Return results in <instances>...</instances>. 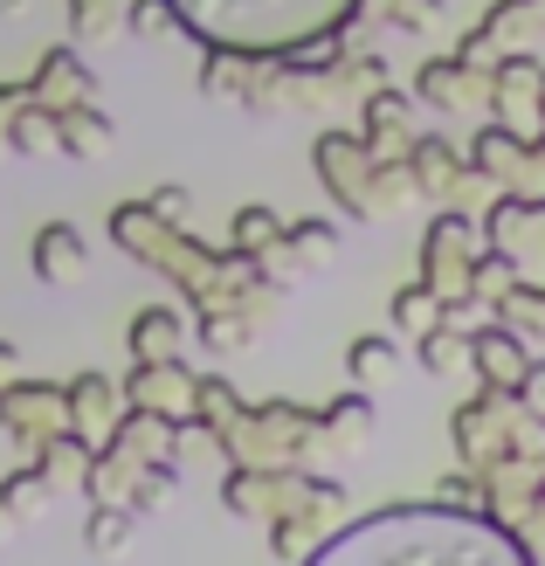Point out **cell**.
Instances as JSON below:
<instances>
[{
  "instance_id": "cell-7",
  "label": "cell",
  "mask_w": 545,
  "mask_h": 566,
  "mask_svg": "<svg viewBox=\"0 0 545 566\" xmlns=\"http://www.w3.org/2000/svg\"><path fill=\"white\" fill-rule=\"evenodd\" d=\"M193 387L200 374H187V359H132L125 374V401L132 408H159V415H193Z\"/></svg>"
},
{
  "instance_id": "cell-17",
  "label": "cell",
  "mask_w": 545,
  "mask_h": 566,
  "mask_svg": "<svg viewBox=\"0 0 545 566\" xmlns=\"http://www.w3.org/2000/svg\"><path fill=\"white\" fill-rule=\"evenodd\" d=\"M242 415H249V401H242L235 387H228L221 374H200V387H193V429H200V436H214V442H221Z\"/></svg>"
},
{
  "instance_id": "cell-30",
  "label": "cell",
  "mask_w": 545,
  "mask_h": 566,
  "mask_svg": "<svg viewBox=\"0 0 545 566\" xmlns=\"http://www.w3.org/2000/svg\"><path fill=\"white\" fill-rule=\"evenodd\" d=\"M28 104V83H0V153H14L8 146V132H14V111Z\"/></svg>"
},
{
  "instance_id": "cell-14",
  "label": "cell",
  "mask_w": 545,
  "mask_h": 566,
  "mask_svg": "<svg viewBox=\"0 0 545 566\" xmlns=\"http://www.w3.org/2000/svg\"><path fill=\"white\" fill-rule=\"evenodd\" d=\"M325 532H332L325 504H291V512H276V525H270V553L276 559H311L325 546Z\"/></svg>"
},
{
  "instance_id": "cell-31",
  "label": "cell",
  "mask_w": 545,
  "mask_h": 566,
  "mask_svg": "<svg viewBox=\"0 0 545 566\" xmlns=\"http://www.w3.org/2000/svg\"><path fill=\"white\" fill-rule=\"evenodd\" d=\"M518 401L545 415V359H532V366H525V380H518Z\"/></svg>"
},
{
  "instance_id": "cell-22",
  "label": "cell",
  "mask_w": 545,
  "mask_h": 566,
  "mask_svg": "<svg viewBox=\"0 0 545 566\" xmlns=\"http://www.w3.org/2000/svg\"><path fill=\"white\" fill-rule=\"evenodd\" d=\"M442 325V291H428V283H408V291L394 297V332L400 338H421Z\"/></svg>"
},
{
  "instance_id": "cell-21",
  "label": "cell",
  "mask_w": 545,
  "mask_h": 566,
  "mask_svg": "<svg viewBox=\"0 0 545 566\" xmlns=\"http://www.w3.org/2000/svg\"><path fill=\"white\" fill-rule=\"evenodd\" d=\"M318 436H332V442H366V436H373V401H366V387L338 394V401L318 415Z\"/></svg>"
},
{
  "instance_id": "cell-5",
  "label": "cell",
  "mask_w": 545,
  "mask_h": 566,
  "mask_svg": "<svg viewBox=\"0 0 545 566\" xmlns=\"http://www.w3.org/2000/svg\"><path fill=\"white\" fill-rule=\"evenodd\" d=\"M491 91H497V70H483L470 49L455 55H428L415 70V97L449 111V118H470V111H491Z\"/></svg>"
},
{
  "instance_id": "cell-29",
  "label": "cell",
  "mask_w": 545,
  "mask_h": 566,
  "mask_svg": "<svg viewBox=\"0 0 545 566\" xmlns=\"http://www.w3.org/2000/svg\"><path fill=\"white\" fill-rule=\"evenodd\" d=\"M359 8H380V21H394L400 35H428V21H436L442 0H359Z\"/></svg>"
},
{
  "instance_id": "cell-36",
  "label": "cell",
  "mask_w": 545,
  "mask_h": 566,
  "mask_svg": "<svg viewBox=\"0 0 545 566\" xmlns=\"http://www.w3.org/2000/svg\"><path fill=\"white\" fill-rule=\"evenodd\" d=\"M538 118H545V97H538Z\"/></svg>"
},
{
  "instance_id": "cell-9",
  "label": "cell",
  "mask_w": 545,
  "mask_h": 566,
  "mask_svg": "<svg viewBox=\"0 0 545 566\" xmlns=\"http://www.w3.org/2000/svg\"><path fill=\"white\" fill-rule=\"evenodd\" d=\"M359 118H366V153L373 159H408V146H415V97H400V91H387V83H380V91H366L359 97Z\"/></svg>"
},
{
  "instance_id": "cell-8",
  "label": "cell",
  "mask_w": 545,
  "mask_h": 566,
  "mask_svg": "<svg viewBox=\"0 0 545 566\" xmlns=\"http://www.w3.org/2000/svg\"><path fill=\"white\" fill-rule=\"evenodd\" d=\"M28 270H35L49 291H70V283L91 276V242H83L76 221H42L35 249H28Z\"/></svg>"
},
{
  "instance_id": "cell-18",
  "label": "cell",
  "mask_w": 545,
  "mask_h": 566,
  "mask_svg": "<svg viewBox=\"0 0 545 566\" xmlns=\"http://www.w3.org/2000/svg\"><path fill=\"white\" fill-rule=\"evenodd\" d=\"M111 138H118V125H111V111H97V97H83V104L63 111V153H70V159L111 153Z\"/></svg>"
},
{
  "instance_id": "cell-25",
  "label": "cell",
  "mask_w": 545,
  "mask_h": 566,
  "mask_svg": "<svg viewBox=\"0 0 545 566\" xmlns=\"http://www.w3.org/2000/svg\"><path fill=\"white\" fill-rule=\"evenodd\" d=\"M132 525H138L132 504H91V525H83V539H91V553H118V546L132 539Z\"/></svg>"
},
{
  "instance_id": "cell-32",
  "label": "cell",
  "mask_w": 545,
  "mask_h": 566,
  "mask_svg": "<svg viewBox=\"0 0 545 566\" xmlns=\"http://www.w3.org/2000/svg\"><path fill=\"white\" fill-rule=\"evenodd\" d=\"M153 201V214H166V221H187V193L180 187H159V193H146Z\"/></svg>"
},
{
  "instance_id": "cell-2",
  "label": "cell",
  "mask_w": 545,
  "mask_h": 566,
  "mask_svg": "<svg viewBox=\"0 0 545 566\" xmlns=\"http://www.w3.org/2000/svg\"><path fill=\"white\" fill-rule=\"evenodd\" d=\"M174 8L200 49L242 55H297L359 21V0H174Z\"/></svg>"
},
{
  "instance_id": "cell-23",
  "label": "cell",
  "mask_w": 545,
  "mask_h": 566,
  "mask_svg": "<svg viewBox=\"0 0 545 566\" xmlns=\"http://www.w3.org/2000/svg\"><path fill=\"white\" fill-rule=\"evenodd\" d=\"M415 359L428 366V374H463V366H470V332H455V325H436V332H421L415 338Z\"/></svg>"
},
{
  "instance_id": "cell-16",
  "label": "cell",
  "mask_w": 545,
  "mask_h": 566,
  "mask_svg": "<svg viewBox=\"0 0 545 566\" xmlns=\"http://www.w3.org/2000/svg\"><path fill=\"white\" fill-rule=\"evenodd\" d=\"M346 374H353V387H387L394 374H400V332H359L353 338V353H346Z\"/></svg>"
},
{
  "instance_id": "cell-26",
  "label": "cell",
  "mask_w": 545,
  "mask_h": 566,
  "mask_svg": "<svg viewBox=\"0 0 545 566\" xmlns=\"http://www.w3.org/2000/svg\"><path fill=\"white\" fill-rule=\"evenodd\" d=\"M0 484H8V504L21 518H42L49 504H55V484H49V470L42 463H28V470H14V476H0Z\"/></svg>"
},
{
  "instance_id": "cell-34",
  "label": "cell",
  "mask_w": 545,
  "mask_h": 566,
  "mask_svg": "<svg viewBox=\"0 0 545 566\" xmlns=\"http://www.w3.org/2000/svg\"><path fill=\"white\" fill-rule=\"evenodd\" d=\"M14 525H21V512H14V504H8V484H0V539H8Z\"/></svg>"
},
{
  "instance_id": "cell-15",
  "label": "cell",
  "mask_w": 545,
  "mask_h": 566,
  "mask_svg": "<svg viewBox=\"0 0 545 566\" xmlns=\"http://www.w3.org/2000/svg\"><path fill=\"white\" fill-rule=\"evenodd\" d=\"M125 346H132V359H174V353L187 346V318H180L174 304H146V311L132 318Z\"/></svg>"
},
{
  "instance_id": "cell-24",
  "label": "cell",
  "mask_w": 545,
  "mask_h": 566,
  "mask_svg": "<svg viewBox=\"0 0 545 566\" xmlns=\"http://www.w3.org/2000/svg\"><path fill=\"white\" fill-rule=\"evenodd\" d=\"M125 28L138 42H166V35H187V21H180V8L174 0H132L125 8Z\"/></svg>"
},
{
  "instance_id": "cell-20",
  "label": "cell",
  "mask_w": 545,
  "mask_h": 566,
  "mask_svg": "<svg viewBox=\"0 0 545 566\" xmlns=\"http://www.w3.org/2000/svg\"><path fill=\"white\" fill-rule=\"evenodd\" d=\"M276 242H283V221H276L270 208H242L235 221H228V249H235V256H255V263H263Z\"/></svg>"
},
{
  "instance_id": "cell-3",
  "label": "cell",
  "mask_w": 545,
  "mask_h": 566,
  "mask_svg": "<svg viewBox=\"0 0 545 566\" xmlns=\"http://www.w3.org/2000/svg\"><path fill=\"white\" fill-rule=\"evenodd\" d=\"M311 159H318V174L332 187V201L346 208L353 221H380V214H400L415 201V166L408 159H373L359 132H325L318 146H311Z\"/></svg>"
},
{
  "instance_id": "cell-12",
  "label": "cell",
  "mask_w": 545,
  "mask_h": 566,
  "mask_svg": "<svg viewBox=\"0 0 545 566\" xmlns=\"http://www.w3.org/2000/svg\"><path fill=\"white\" fill-rule=\"evenodd\" d=\"M408 166H415V187L428 193V201H449V193H463V180H476L470 153H455L442 132H421L408 146Z\"/></svg>"
},
{
  "instance_id": "cell-4",
  "label": "cell",
  "mask_w": 545,
  "mask_h": 566,
  "mask_svg": "<svg viewBox=\"0 0 545 566\" xmlns=\"http://www.w3.org/2000/svg\"><path fill=\"white\" fill-rule=\"evenodd\" d=\"M63 429H70V387H49V380H8L0 387V436L14 449L35 457V449Z\"/></svg>"
},
{
  "instance_id": "cell-13",
  "label": "cell",
  "mask_w": 545,
  "mask_h": 566,
  "mask_svg": "<svg viewBox=\"0 0 545 566\" xmlns=\"http://www.w3.org/2000/svg\"><path fill=\"white\" fill-rule=\"evenodd\" d=\"M28 97L49 104V111H70V104H83V97H97V83H91V70H83L76 49H42L35 76H28Z\"/></svg>"
},
{
  "instance_id": "cell-27",
  "label": "cell",
  "mask_w": 545,
  "mask_h": 566,
  "mask_svg": "<svg viewBox=\"0 0 545 566\" xmlns=\"http://www.w3.org/2000/svg\"><path fill=\"white\" fill-rule=\"evenodd\" d=\"M118 21H125V0H70V28H76V42H104Z\"/></svg>"
},
{
  "instance_id": "cell-10",
  "label": "cell",
  "mask_w": 545,
  "mask_h": 566,
  "mask_svg": "<svg viewBox=\"0 0 545 566\" xmlns=\"http://www.w3.org/2000/svg\"><path fill=\"white\" fill-rule=\"evenodd\" d=\"M125 380L118 387H111V374H76L70 380V429L83 436V442H111V436H118V421H125Z\"/></svg>"
},
{
  "instance_id": "cell-35",
  "label": "cell",
  "mask_w": 545,
  "mask_h": 566,
  "mask_svg": "<svg viewBox=\"0 0 545 566\" xmlns=\"http://www.w3.org/2000/svg\"><path fill=\"white\" fill-rule=\"evenodd\" d=\"M28 8V0H0V14H21Z\"/></svg>"
},
{
  "instance_id": "cell-6",
  "label": "cell",
  "mask_w": 545,
  "mask_h": 566,
  "mask_svg": "<svg viewBox=\"0 0 545 566\" xmlns=\"http://www.w3.org/2000/svg\"><path fill=\"white\" fill-rule=\"evenodd\" d=\"M476 229L455 208H442L436 221H428V235H421V283L428 291H442V297H476L470 291V276H476Z\"/></svg>"
},
{
  "instance_id": "cell-28",
  "label": "cell",
  "mask_w": 545,
  "mask_h": 566,
  "mask_svg": "<svg viewBox=\"0 0 545 566\" xmlns=\"http://www.w3.org/2000/svg\"><path fill=\"white\" fill-rule=\"evenodd\" d=\"M174 491H180V470H174V463H146V470H138V484H132V512L153 518Z\"/></svg>"
},
{
  "instance_id": "cell-33",
  "label": "cell",
  "mask_w": 545,
  "mask_h": 566,
  "mask_svg": "<svg viewBox=\"0 0 545 566\" xmlns=\"http://www.w3.org/2000/svg\"><path fill=\"white\" fill-rule=\"evenodd\" d=\"M21 374V346H8V338H0V387H8Z\"/></svg>"
},
{
  "instance_id": "cell-19",
  "label": "cell",
  "mask_w": 545,
  "mask_h": 566,
  "mask_svg": "<svg viewBox=\"0 0 545 566\" xmlns=\"http://www.w3.org/2000/svg\"><path fill=\"white\" fill-rule=\"evenodd\" d=\"M8 146H14L21 159H49V153H63V111H49V104H35V97H28V104L14 111V132H8Z\"/></svg>"
},
{
  "instance_id": "cell-11",
  "label": "cell",
  "mask_w": 545,
  "mask_h": 566,
  "mask_svg": "<svg viewBox=\"0 0 545 566\" xmlns=\"http://www.w3.org/2000/svg\"><path fill=\"white\" fill-rule=\"evenodd\" d=\"M525 366H532V353H525V332L511 325V318H504V325L491 318V325L470 332V374H476L483 387H518Z\"/></svg>"
},
{
  "instance_id": "cell-1",
  "label": "cell",
  "mask_w": 545,
  "mask_h": 566,
  "mask_svg": "<svg viewBox=\"0 0 545 566\" xmlns=\"http://www.w3.org/2000/svg\"><path fill=\"white\" fill-rule=\"evenodd\" d=\"M311 559H463V566H491V559H532V546L511 532L504 518L476 512V504H463V512H442V504H394V512L380 518H359L346 532H325V546Z\"/></svg>"
}]
</instances>
